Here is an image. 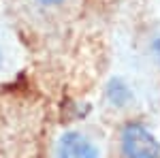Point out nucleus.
Instances as JSON below:
<instances>
[{
    "instance_id": "f257e3e1",
    "label": "nucleus",
    "mask_w": 160,
    "mask_h": 158,
    "mask_svg": "<svg viewBox=\"0 0 160 158\" xmlns=\"http://www.w3.org/2000/svg\"><path fill=\"white\" fill-rule=\"evenodd\" d=\"M43 109L13 96L0 98V158H41Z\"/></svg>"
},
{
    "instance_id": "f03ea898",
    "label": "nucleus",
    "mask_w": 160,
    "mask_h": 158,
    "mask_svg": "<svg viewBox=\"0 0 160 158\" xmlns=\"http://www.w3.org/2000/svg\"><path fill=\"white\" fill-rule=\"evenodd\" d=\"M120 150L124 158H160V141L143 122L130 120L120 130Z\"/></svg>"
},
{
    "instance_id": "7ed1b4c3",
    "label": "nucleus",
    "mask_w": 160,
    "mask_h": 158,
    "mask_svg": "<svg viewBox=\"0 0 160 158\" xmlns=\"http://www.w3.org/2000/svg\"><path fill=\"white\" fill-rule=\"evenodd\" d=\"M58 158H100L98 145L81 130H66L60 135L56 145Z\"/></svg>"
},
{
    "instance_id": "20e7f679",
    "label": "nucleus",
    "mask_w": 160,
    "mask_h": 158,
    "mask_svg": "<svg viewBox=\"0 0 160 158\" xmlns=\"http://www.w3.org/2000/svg\"><path fill=\"white\" fill-rule=\"evenodd\" d=\"M105 98L111 107H118V109H124L132 103V90L130 85L124 81L122 77L113 75L109 81L105 84Z\"/></svg>"
},
{
    "instance_id": "39448f33",
    "label": "nucleus",
    "mask_w": 160,
    "mask_h": 158,
    "mask_svg": "<svg viewBox=\"0 0 160 158\" xmlns=\"http://www.w3.org/2000/svg\"><path fill=\"white\" fill-rule=\"evenodd\" d=\"M37 4L41 7H45V9H53V7H62V4H66L68 0H34Z\"/></svg>"
},
{
    "instance_id": "423d86ee",
    "label": "nucleus",
    "mask_w": 160,
    "mask_h": 158,
    "mask_svg": "<svg viewBox=\"0 0 160 158\" xmlns=\"http://www.w3.org/2000/svg\"><path fill=\"white\" fill-rule=\"evenodd\" d=\"M152 54H154L156 62L160 64V34H158V37H154V41H152Z\"/></svg>"
},
{
    "instance_id": "0eeeda50",
    "label": "nucleus",
    "mask_w": 160,
    "mask_h": 158,
    "mask_svg": "<svg viewBox=\"0 0 160 158\" xmlns=\"http://www.w3.org/2000/svg\"><path fill=\"white\" fill-rule=\"evenodd\" d=\"M7 66V51H4V47L0 45V73H2V69Z\"/></svg>"
}]
</instances>
